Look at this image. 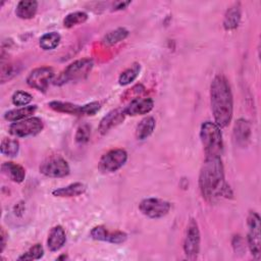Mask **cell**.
I'll return each instance as SVG.
<instances>
[{
  "label": "cell",
  "instance_id": "23",
  "mask_svg": "<svg viewBox=\"0 0 261 261\" xmlns=\"http://www.w3.org/2000/svg\"><path fill=\"white\" fill-rule=\"evenodd\" d=\"M141 71V65L140 63H133L129 67H127L125 70H123L119 77L118 83L120 86H126L133 83L139 75Z\"/></svg>",
  "mask_w": 261,
  "mask_h": 261
},
{
  "label": "cell",
  "instance_id": "1",
  "mask_svg": "<svg viewBox=\"0 0 261 261\" xmlns=\"http://www.w3.org/2000/svg\"><path fill=\"white\" fill-rule=\"evenodd\" d=\"M199 188L203 198L208 202L232 195L225 181L221 157H205L199 174Z\"/></svg>",
  "mask_w": 261,
  "mask_h": 261
},
{
  "label": "cell",
  "instance_id": "5",
  "mask_svg": "<svg viewBox=\"0 0 261 261\" xmlns=\"http://www.w3.org/2000/svg\"><path fill=\"white\" fill-rule=\"evenodd\" d=\"M247 245L255 259H259L261 255V237H260V217L257 212L251 211L247 217Z\"/></svg>",
  "mask_w": 261,
  "mask_h": 261
},
{
  "label": "cell",
  "instance_id": "12",
  "mask_svg": "<svg viewBox=\"0 0 261 261\" xmlns=\"http://www.w3.org/2000/svg\"><path fill=\"white\" fill-rule=\"evenodd\" d=\"M154 107V101L151 98H135L127 106L123 108L125 115H142L149 113Z\"/></svg>",
  "mask_w": 261,
  "mask_h": 261
},
{
  "label": "cell",
  "instance_id": "27",
  "mask_svg": "<svg viewBox=\"0 0 261 261\" xmlns=\"http://www.w3.org/2000/svg\"><path fill=\"white\" fill-rule=\"evenodd\" d=\"M88 19V14L84 11H74V12H70L68 13L64 19H63V25L64 28L70 29L74 25L77 24H82L85 21H87Z\"/></svg>",
  "mask_w": 261,
  "mask_h": 261
},
{
  "label": "cell",
  "instance_id": "14",
  "mask_svg": "<svg viewBox=\"0 0 261 261\" xmlns=\"http://www.w3.org/2000/svg\"><path fill=\"white\" fill-rule=\"evenodd\" d=\"M125 113L123 109H114L108 112L100 121L98 130L101 135H105L108 133L112 127L116 126L117 124L121 123L124 119Z\"/></svg>",
  "mask_w": 261,
  "mask_h": 261
},
{
  "label": "cell",
  "instance_id": "9",
  "mask_svg": "<svg viewBox=\"0 0 261 261\" xmlns=\"http://www.w3.org/2000/svg\"><path fill=\"white\" fill-rule=\"evenodd\" d=\"M40 172L48 177H64L69 174L67 161L60 156H50L40 165Z\"/></svg>",
  "mask_w": 261,
  "mask_h": 261
},
{
  "label": "cell",
  "instance_id": "10",
  "mask_svg": "<svg viewBox=\"0 0 261 261\" xmlns=\"http://www.w3.org/2000/svg\"><path fill=\"white\" fill-rule=\"evenodd\" d=\"M170 203L159 198H146L139 204L140 211L149 218H161L168 214L170 210Z\"/></svg>",
  "mask_w": 261,
  "mask_h": 261
},
{
  "label": "cell",
  "instance_id": "34",
  "mask_svg": "<svg viewBox=\"0 0 261 261\" xmlns=\"http://www.w3.org/2000/svg\"><path fill=\"white\" fill-rule=\"evenodd\" d=\"M82 106H83V115H86V116L96 114L101 108V105L99 102H91Z\"/></svg>",
  "mask_w": 261,
  "mask_h": 261
},
{
  "label": "cell",
  "instance_id": "33",
  "mask_svg": "<svg viewBox=\"0 0 261 261\" xmlns=\"http://www.w3.org/2000/svg\"><path fill=\"white\" fill-rule=\"evenodd\" d=\"M107 231H108V230H107L103 225L95 226V227L91 230V238L94 239V240H96V241H103V242H105Z\"/></svg>",
  "mask_w": 261,
  "mask_h": 261
},
{
  "label": "cell",
  "instance_id": "6",
  "mask_svg": "<svg viewBox=\"0 0 261 261\" xmlns=\"http://www.w3.org/2000/svg\"><path fill=\"white\" fill-rule=\"evenodd\" d=\"M44 127V123L41 118L39 117H29L22 120L12 122L9 127L8 132L11 136L16 138H25L31 136H36L42 132Z\"/></svg>",
  "mask_w": 261,
  "mask_h": 261
},
{
  "label": "cell",
  "instance_id": "11",
  "mask_svg": "<svg viewBox=\"0 0 261 261\" xmlns=\"http://www.w3.org/2000/svg\"><path fill=\"white\" fill-rule=\"evenodd\" d=\"M54 77V71L51 67L42 66L33 69L27 76V84L29 87L38 90L40 92H45L48 89L50 82Z\"/></svg>",
  "mask_w": 261,
  "mask_h": 261
},
{
  "label": "cell",
  "instance_id": "4",
  "mask_svg": "<svg viewBox=\"0 0 261 261\" xmlns=\"http://www.w3.org/2000/svg\"><path fill=\"white\" fill-rule=\"evenodd\" d=\"M93 67V60L90 58H82L71 62L56 80L57 85H62L68 82H74L85 79Z\"/></svg>",
  "mask_w": 261,
  "mask_h": 261
},
{
  "label": "cell",
  "instance_id": "21",
  "mask_svg": "<svg viewBox=\"0 0 261 261\" xmlns=\"http://www.w3.org/2000/svg\"><path fill=\"white\" fill-rule=\"evenodd\" d=\"M48 106L56 111L61 113H66L70 115H83V106L76 105L70 102H63V101H51Z\"/></svg>",
  "mask_w": 261,
  "mask_h": 261
},
{
  "label": "cell",
  "instance_id": "26",
  "mask_svg": "<svg viewBox=\"0 0 261 261\" xmlns=\"http://www.w3.org/2000/svg\"><path fill=\"white\" fill-rule=\"evenodd\" d=\"M0 151L1 154L8 157H14L18 154L19 151V143L15 139L10 138H4L1 141L0 145Z\"/></svg>",
  "mask_w": 261,
  "mask_h": 261
},
{
  "label": "cell",
  "instance_id": "24",
  "mask_svg": "<svg viewBox=\"0 0 261 261\" xmlns=\"http://www.w3.org/2000/svg\"><path fill=\"white\" fill-rule=\"evenodd\" d=\"M60 35L56 32H50L44 34L40 40H39V45L43 50H53L55 49L59 43H60Z\"/></svg>",
  "mask_w": 261,
  "mask_h": 261
},
{
  "label": "cell",
  "instance_id": "3",
  "mask_svg": "<svg viewBox=\"0 0 261 261\" xmlns=\"http://www.w3.org/2000/svg\"><path fill=\"white\" fill-rule=\"evenodd\" d=\"M221 128L212 121H205L200 127V139L206 157H221L223 141Z\"/></svg>",
  "mask_w": 261,
  "mask_h": 261
},
{
  "label": "cell",
  "instance_id": "19",
  "mask_svg": "<svg viewBox=\"0 0 261 261\" xmlns=\"http://www.w3.org/2000/svg\"><path fill=\"white\" fill-rule=\"evenodd\" d=\"M38 10V2L35 0H21L17 3L15 14L21 19L33 18Z\"/></svg>",
  "mask_w": 261,
  "mask_h": 261
},
{
  "label": "cell",
  "instance_id": "28",
  "mask_svg": "<svg viewBox=\"0 0 261 261\" xmlns=\"http://www.w3.org/2000/svg\"><path fill=\"white\" fill-rule=\"evenodd\" d=\"M44 255V248L41 244H35L25 253L18 257V260H38Z\"/></svg>",
  "mask_w": 261,
  "mask_h": 261
},
{
  "label": "cell",
  "instance_id": "18",
  "mask_svg": "<svg viewBox=\"0 0 261 261\" xmlns=\"http://www.w3.org/2000/svg\"><path fill=\"white\" fill-rule=\"evenodd\" d=\"M241 6L240 3H236L232 6H230L224 15L223 18V28L226 31H232L236 30L239 27V23L241 21Z\"/></svg>",
  "mask_w": 261,
  "mask_h": 261
},
{
  "label": "cell",
  "instance_id": "32",
  "mask_svg": "<svg viewBox=\"0 0 261 261\" xmlns=\"http://www.w3.org/2000/svg\"><path fill=\"white\" fill-rule=\"evenodd\" d=\"M127 239V234L123 231L120 230H115V231H107L106 234V240L105 242L111 243V244H115V245H119L122 244L126 241Z\"/></svg>",
  "mask_w": 261,
  "mask_h": 261
},
{
  "label": "cell",
  "instance_id": "29",
  "mask_svg": "<svg viewBox=\"0 0 261 261\" xmlns=\"http://www.w3.org/2000/svg\"><path fill=\"white\" fill-rule=\"evenodd\" d=\"M32 99H33L32 95L24 91H16L11 97V101H12L13 105L21 106V107L29 105L31 103Z\"/></svg>",
  "mask_w": 261,
  "mask_h": 261
},
{
  "label": "cell",
  "instance_id": "7",
  "mask_svg": "<svg viewBox=\"0 0 261 261\" xmlns=\"http://www.w3.org/2000/svg\"><path fill=\"white\" fill-rule=\"evenodd\" d=\"M200 242L201 237L198 223L194 218H191L187 225L182 244L184 252L188 258L195 259L198 256L200 251Z\"/></svg>",
  "mask_w": 261,
  "mask_h": 261
},
{
  "label": "cell",
  "instance_id": "17",
  "mask_svg": "<svg viewBox=\"0 0 261 261\" xmlns=\"http://www.w3.org/2000/svg\"><path fill=\"white\" fill-rule=\"evenodd\" d=\"M37 111V105H27L20 108H15L8 110L4 113V119L10 122L22 120L29 117H32L33 114Z\"/></svg>",
  "mask_w": 261,
  "mask_h": 261
},
{
  "label": "cell",
  "instance_id": "20",
  "mask_svg": "<svg viewBox=\"0 0 261 261\" xmlns=\"http://www.w3.org/2000/svg\"><path fill=\"white\" fill-rule=\"evenodd\" d=\"M87 190V187L83 182H73L66 187L56 189L52 191V195L55 197L60 198H70V197H77L84 194Z\"/></svg>",
  "mask_w": 261,
  "mask_h": 261
},
{
  "label": "cell",
  "instance_id": "31",
  "mask_svg": "<svg viewBox=\"0 0 261 261\" xmlns=\"http://www.w3.org/2000/svg\"><path fill=\"white\" fill-rule=\"evenodd\" d=\"M90 136H91V127L85 123L77 127L74 139L77 144H85L90 140Z\"/></svg>",
  "mask_w": 261,
  "mask_h": 261
},
{
  "label": "cell",
  "instance_id": "36",
  "mask_svg": "<svg viewBox=\"0 0 261 261\" xmlns=\"http://www.w3.org/2000/svg\"><path fill=\"white\" fill-rule=\"evenodd\" d=\"M5 245H6V233L2 227V229H1V252H3Z\"/></svg>",
  "mask_w": 261,
  "mask_h": 261
},
{
  "label": "cell",
  "instance_id": "16",
  "mask_svg": "<svg viewBox=\"0 0 261 261\" xmlns=\"http://www.w3.org/2000/svg\"><path fill=\"white\" fill-rule=\"evenodd\" d=\"M1 170L10 180H12L14 182H17V184L22 182L24 177H25L24 168L21 165L16 164V163L11 162V161L4 162L1 165Z\"/></svg>",
  "mask_w": 261,
  "mask_h": 261
},
{
  "label": "cell",
  "instance_id": "15",
  "mask_svg": "<svg viewBox=\"0 0 261 261\" xmlns=\"http://www.w3.org/2000/svg\"><path fill=\"white\" fill-rule=\"evenodd\" d=\"M66 242V234L65 230L61 225H56L51 228L48 239H47V246L51 252H56L60 250Z\"/></svg>",
  "mask_w": 261,
  "mask_h": 261
},
{
  "label": "cell",
  "instance_id": "22",
  "mask_svg": "<svg viewBox=\"0 0 261 261\" xmlns=\"http://www.w3.org/2000/svg\"><path fill=\"white\" fill-rule=\"evenodd\" d=\"M156 126L155 118L152 116L144 117L136 127V138L138 140H145L153 133Z\"/></svg>",
  "mask_w": 261,
  "mask_h": 261
},
{
  "label": "cell",
  "instance_id": "35",
  "mask_svg": "<svg viewBox=\"0 0 261 261\" xmlns=\"http://www.w3.org/2000/svg\"><path fill=\"white\" fill-rule=\"evenodd\" d=\"M130 4V1H117L113 4V10H121L126 8Z\"/></svg>",
  "mask_w": 261,
  "mask_h": 261
},
{
  "label": "cell",
  "instance_id": "2",
  "mask_svg": "<svg viewBox=\"0 0 261 261\" xmlns=\"http://www.w3.org/2000/svg\"><path fill=\"white\" fill-rule=\"evenodd\" d=\"M210 102L214 122L221 128L228 125L233 113V99L227 79L216 75L210 85Z\"/></svg>",
  "mask_w": 261,
  "mask_h": 261
},
{
  "label": "cell",
  "instance_id": "13",
  "mask_svg": "<svg viewBox=\"0 0 261 261\" xmlns=\"http://www.w3.org/2000/svg\"><path fill=\"white\" fill-rule=\"evenodd\" d=\"M233 142L239 147H246L251 138V126L248 120L240 118L236 121L232 132Z\"/></svg>",
  "mask_w": 261,
  "mask_h": 261
},
{
  "label": "cell",
  "instance_id": "25",
  "mask_svg": "<svg viewBox=\"0 0 261 261\" xmlns=\"http://www.w3.org/2000/svg\"><path fill=\"white\" fill-rule=\"evenodd\" d=\"M127 36H128V31L126 29L118 28L114 31H111V32L107 33L103 37L102 43L106 46H111V45H114V44L124 40Z\"/></svg>",
  "mask_w": 261,
  "mask_h": 261
},
{
  "label": "cell",
  "instance_id": "8",
  "mask_svg": "<svg viewBox=\"0 0 261 261\" xmlns=\"http://www.w3.org/2000/svg\"><path fill=\"white\" fill-rule=\"evenodd\" d=\"M127 160V153L123 149H112L106 152L99 160L98 167L104 173H111L121 168Z\"/></svg>",
  "mask_w": 261,
  "mask_h": 261
},
{
  "label": "cell",
  "instance_id": "30",
  "mask_svg": "<svg viewBox=\"0 0 261 261\" xmlns=\"http://www.w3.org/2000/svg\"><path fill=\"white\" fill-rule=\"evenodd\" d=\"M17 66L12 63H7L4 64L2 63L1 65V83H5L12 79L15 74H17Z\"/></svg>",
  "mask_w": 261,
  "mask_h": 261
}]
</instances>
